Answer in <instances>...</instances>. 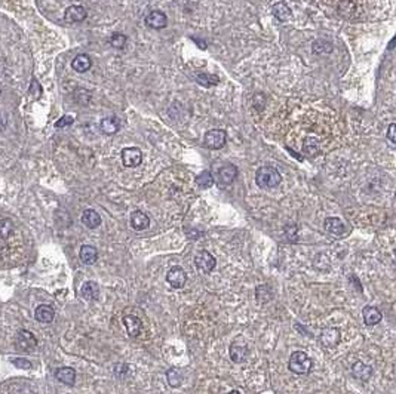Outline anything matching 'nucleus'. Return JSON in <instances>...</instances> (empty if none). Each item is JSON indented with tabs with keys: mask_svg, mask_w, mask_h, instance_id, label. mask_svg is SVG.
Here are the masks:
<instances>
[{
	"mask_svg": "<svg viewBox=\"0 0 396 394\" xmlns=\"http://www.w3.org/2000/svg\"><path fill=\"white\" fill-rule=\"evenodd\" d=\"M80 295L86 299V301H95L100 298V286L97 282H85L82 285V289H80Z\"/></svg>",
	"mask_w": 396,
	"mask_h": 394,
	"instance_id": "17",
	"label": "nucleus"
},
{
	"mask_svg": "<svg viewBox=\"0 0 396 394\" xmlns=\"http://www.w3.org/2000/svg\"><path fill=\"white\" fill-rule=\"evenodd\" d=\"M35 317L37 322L40 323H51L55 317V311L51 305L48 304H42L36 308V313H35Z\"/></svg>",
	"mask_w": 396,
	"mask_h": 394,
	"instance_id": "18",
	"label": "nucleus"
},
{
	"mask_svg": "<svg viewBox=\"0 0 396 394\" xmlns=\"http://www.w3.org/2000/svg\"><path fill=\"white\" fill-rule=\"evenodd\" d=\"M281 173L272 166H261L255 172V182L260 188H275L281 184Z\"/></svg>",
	"mask_w": 396,
	"mask_h": 394,
	"instance_id": "1",
	"label": "nucleus"
},
{
	"mask_svg": "<svg viewBox=\"0 0 396 394\" xmlns=\"http://www.w3.org/2000/svg\"><path fill=\"white\" fill-rule=\"evenodd\" d=\"M12 230H14V224L11 220H8V218L0 220V239H3V240L8 239L11 236Z\"/></svg>",
	"mask_w": 396,
	"mask_h": 394,
	"instance_id": "28",
	"label": "nucleus"
},
{
	"mask_svg": "<svg viewBox=\"0 0 396 394\" xmlns=\"http://www.w3.org/2000/svg\"><path fill=\"white\" fill-rule=\"evenodd\" d=\"M227 141V133L221 129H213L205 133V145L213 150L223 148Z\"/></svg>",
	"mask_w": 396,
	"mask_h": 394,
	"instance_id": "5",
	"label": "nucleus"
},
{
	"mask_svg": "<svg viewBox=\"0 0 396 394\" xmlns=\"http://www.w3.org/2000/svg\"><path fill=\"white\" fill-rule=\"evenodd\" d=\"M82 223H83L85 227L94 230V229H97V227L101 226V217H100V214L95 212L94 209H86V211H83V214H82Z\"/></svg>",
	"mask_w": 396,
	"mask_h": 394,
	"instance_id": "20",
	"label": "nucleus"
},
{
	"mask_svg": "<svg viewBox=\"0 0 396 394\" xmlns=\"http://www.w3.org/2000/svg\"><path fill=\"white\" fill-rule=\"evenodd\" d=\"M273 15L281 21V23H285L291 18V11L289 8L287 6V3L284 2H279L278 5L273 6Z\"/></svg>",
	"mask_w": 396,
	"mask_h": 394,
	"instance_id": "25",
	"label": "nucleus"
},
{
	"mask_svg": "<svg viewBox=\"0 0 396 394\" xmlns=\"http://www.w3.org/2000/svg\"><path fill=\"white\" fill-rule=\"evenodd\" d=\"M79 255H80L82 263H83V264H88V265L95 264L97 260H98V251H97L94 246H91V245H83V246L80 248Z\"/></svg>",
	"mask_w": 396,
	"mask_h": 394,
	"instance_id": "23",
	"label": "nucleus"
},
{
	"mask_svg": "<svg viewBox=\"0 0 396 394\" xmlns=\"http://www.w3.org/2000/svg\"><path fill=\"white\" fill-rule=\"evenodd\" d=\"M194 264L196 267L199 268L202 273H211L216 265H217V260L207 251H199L194 255Z\"/></svg>",
	"mask_w": 396,
	"mask_h": 394,
	"instance_id": "4",
	"label": "nucleus"
},
{
	"mask_svg": "<svg viewBox=\"0 0 396 394\" xmlns=\"http://www.w3.org/2000/svg\"><path fill=\"white\" fill-rule=\"evenodd\" d=\"M332 51V45L329 42H325V40H316L313 43V52L315 54H324V52H331Z\"/></svg>",
	"mask_w": 396,
	"mask_h": 394,
	"instance_id": "32",
	"label": "nucleus"
},
{
	"mask_svg": "<svg viewBox=\"0 0 396 394\" xmlns=\"http://www.w3.org/2000/svg\"><path fill=\"white\" fill-rule=\"evenodd\" d=\"M123 325H125V328H126L128 335L132 336V338H134V336H138L140 332H141V329H143V323H141V320H140L137 316H132V314H128V316L123 317Z\"/></svg>",
	"mask_w": 396,
	"mask_h": 394,
	"instance_id": "16",
	"label": "nucleus"
},
{
	"mask_svg": "<svg viewBox=\"0 0 396 394\" xmlns=\"http://www.w3.org/2000/svg\"><path fill=\"white\" fill-rule=\"evenodd\" d=\"M166 381L171 387H180L181 381H182V375L178 369L172 367L166 372Z\"/></svg>",
	"mask_w": 396,
	"mask_h": 394,
	"instance_id": "27",
	"label": "nucleus"
},
{
	"mask_svg": "<svg viewBox=\"0 0 396 394\" xmlns=\"http://www.w3.org/2000/svg\"><path fill=\"white\" fill-rule=\"evenodd\" d=\"M395 132H396V125L395 123H390L389 129H387V139L392 145H395L396 142V136H395Z\"/></svg>",
	"mask_w": 396,
	"mask_h": 394,
	"instance_id": "35",
	"label": "nucleus"
},
{
	"mask_svg": "<svg viewBox=\"0 0 396 394\" xmlns=\"http://www.w3.org/2000/svg\"><path fill=\"white\" fill-rule=\"evenodd\" d=\"M86 17H88V12L80 5H73V6L67 8L66 14H64V20L67 23H82Z\"/></svg>",
	"mask_w": 396,
	"mask_h": 394,
	"instance_id": "10",
	"label": "nucleus"
},
{
	"mask_svg": "<svg viewBox=\"0 0 396 394\" xmlns=\"http://www.w3.org/2000/svg\"><path fill=\"white\" fill-rule=\"evenodd\" d=\"M12 363L20 369H32V363L27 359H14Z\"/></svg>",
	"mask_w": 396,
	"mask_h": 394,
	"instance_id": "34",
	"label": "nucleus"
},
{
	"mask_svg": "<svg viewBox=\"0 0 396 394\" xmlns=\"http://www.w3.org/2000/svg\"><path fill=\"white\" fill-rule=\"evenodd\" d=\"M229 354H230L232 361H235V363H242V361L247 360V357H248V354H250V350H248L247 344H242V342H233V344L230 345Z\"/></svg>",
	"mask_w": 396,
	"mask_h": 394,
	"instance_id": "11",
	"label": "nucleus"
},
{
	"mask_svg": "<svg viewBox=\"0 0 396 394\" xmlns=\"http://www.w3.org/2000/svg\"><path fill=\"white\" fill-rule=\"evenodd\" d=\"M0 94H2V92H0Z\"/></svg>",
	"mask_w": 396,
	"mask_h": 394,
	"instance_id": "39",
	"label": "nucleus"
},
{
	"mask_svg": "<svg viewBox=\"0 0 396 394\" xmlns=\"http://www.w3.org/2000/svg\"><path fill=\"white\" fill-rule=\"evenodd\" d=\"M214 182H216V179H214L213 173L208 172V170H205V172H202V173H199L196 176V184L199 185L201 188H210V187L214 185Z\"/></svg>",
	"mask_w": 396,
	"mask_h": 394,
	"instance_id": "26",
	"label": "nucleus"
},
{
	"mask_svg": "<svg viewBox=\"0 0 396 394\" xmlns=\"http://www.w3.org/2000/svg\"><path fill=\"white\" fill-rule=\"evenodd\" d=\"M362 317H363V322L366 326H374V325L380 323L383 319L380 310L374 305H365L362 308Z\"/></svg>",
	"mask_w": 396,
	"mask_h": 394,
	"instance_id": "13",
	"label": "nucleus"
},
{
	"mask_svg": "<svg viewBox=\"0 0 396 394\" xmlns=\"http://www.w3.org/2000/svg\"><path fill=\"white\" fill-rule=\"evenodd\" d=\"M324 227L325 230L329 233V234H334V236H343L346 233V226L344 223L340 220V218H335V217H329L325 220L324 223Z\"/></svg>",
	"mask_w": 396,
	"mask_h": 394,
	"instance_id": "14",
	"label": "nucleus"
},
{
	"mask_svg": "<svg viewBox=\"0 0 396 394\" xmlns=\"http://www.w3.org/2000/svg\"><path fill=\"white\" fill-rule=\"evenodd\" d=\"M238 176V167L235 164H226L217 170V181L223 185L232 184Z\"/></svg>",
	"mask_w": 396,
	"mask_h": 394,
	"instance_id": "9",
	"label": "nucleus"
},
{
	"mask_svg": "<svg viewBox=\"0 0 396 394\" xmlns=\"http://www.w3.org/2000/svg\"><path fill=\"white\" fill-rule=\"evenodd\" d=\"M150 226V218L147 217V214L141 212V211H134L131 214V227L137 231H143L145 229H148Z\"/></svg>",
	"mask_w": 396,
	"mask_h": 394,
	"instance_id": "15",
	"label": "nucleus"
},
{
	"mask_svg": "<svg viewBox=\"0 0 396 394\" xmlns=\"http://www.w3.org/2000/svg\"><path fill=\"white\" fill-rule=\"evenodd\" d=\"M255 295H257L258 302H269L272 299V296H273L272 295V291L269 289V286H264V285H261V286L257 288Z\"/></svg>",
	"mask_w": 396,
	"mask_h": 394,
	"instance_id": "29",
	"label": "nucleus"
},
{
	"mask_svg": "<svg viewBox=\"0 0 396 394\" xmlns=\"http://www.w3.org/2000/svg\"><path fill=\"white\" fill-rule=\"evenodd\" d=\"M55 378L66 384V385H73L74 381H76V370L73 367H69V366H64V367H60L57 369L55 372Z\"/></svg>",
	"mask_w": 396,
	"mask_h": 394,
	"instance_id": "21",
	"label": "nucleus"
},
{
	"mask_svg": "<svg viewBox=\"0 0 396 394\" xmlns=\"http://www.w3.org/2000/svg\"><path fill=\"white\" fill-rule=\"evenodd\" d=\"M313 363L312 359L304 353V351H294L289 356V361H288V367L291 372L297 373V375H306L310 372Z\"/></svg>",
	"mask_w": 396,
	"mask_h": 394,
	"instance_id": "2",
	"label": "nucleus"
},
{
	"mask_svg": "<svg viewBox=\"0 0 396 394\" xmlns=\"http://www.w3.org/2000/svg\"><path fill=\"white\" fill-rule=\"evenodd\" d=\"M166 282L175 288V289H181L185 282H187V274L181 267H172L168 273H166Z\"/></svg>",
	"mask_w": 396,
	"mask_h": 394,
	"instance_id": "7",
	"label": "nucleus"
},
{
	"mask_svg": "<svg viewBox=\"0 0 396 394\" xmlns=\"http://www.w3.org/2000/svg\"><path fill=\"white\" fill-rule=\"evenodd\" d=\"M319 341L326 348H334L340 342V330L335 328H326L321 332Z\"/></svg>",
	"mask_w": 396,
	"mask_h": 394,
	"instance_id": "8",
	"label": "nucleus"
},
{
	"mask_svg": "<svg viewBox=\"0 0 396 394\" xmlns=\"http://www.w3.org/2000/svg\"><path fill=\"white\" fill-rule=\"evenodd\" d=\"M352 375L359 381H368L372 375V367L362 361H356L352 366Z\"/></svg>",
	"mask_w": 396,
	"mask_h": 394,
	"instance_id": "19",
	"label": "nucleus"
},
{
	"mask_svg": "<svg viewBox=\"0 0 396 394\" xmlns=\"http://www.w3.org/2000/svg\"><path fill=\"white\" fill-rule=\"evenodd\" d=\"M196 79L202 86H214L218 83V77H216L213 74H197Z\"/></svg>",
	"mask_w": 396,
	"mask_h": 394,
	"instance_id": "31",
	"label": "nucleus"
},
{
	"mask_svg": "<svg viewBox=\"0 0 396 394\" xmlns=\"http://www.w3.org/2000/svg\"><path fill=\"white\" fill-rule=\"evenodd\" d=\"M227 394H241V393H239L238 390H233V391H229Z\"/></svg>",
	"mask_w": 396,
	"mask_h": 394,
	"instance_id": "38",
	"label": "nucleus"
},
{
	"mask_svg": "<svg viewBox=\"0 0 396 394\" xmlns=\"http://www.w3.org/2000/svg\"><path fill=\"white\" fill-rule=\"evenodd\" d=\"M15 345H17V348L20 351L30 353V351H35V348L37 345V339H36V336L30 330L24 329V330H20L17 333V336H15Z\"/></svg>",
	"mask_w": 396,
	"mask_h": 394,
	"instance_id": "3",
	"label": "nucleus"
},
{
	"mask_svg": "<svg viewBox=\"0 0 396 394\" xmlns=\"http://www.w3.org/2000/svg\"><path fill=\"white\" fill-rule=\"evenodd\" d=\"M119 120L116 117H106L101 120V131L107 135H113L119 131Z\"/></svg>",
	"mask_w": 396,
	"mask_h": 394,
	"instance_id": "24",
	"label": "nucleus"
},
{
	"mask_svg": "<svg viewBox=\"0 0 396 394\" xmlns=\"http://www.w3.org/2000/svg\"><path fill=\"white\" fill-rule=\"evenodd\" d=\"M72 67H73V70L77 71V73H85V71H88V70L92 67V60H91L89 55H86V54H80V55H77V57L72 61Z\"/></svg>",
	"mask_w": 396,
	"mask_h": 394,
	"instance_id": "22",
	"label": "nucleus"
},
{
	"mask_svg": "<svg viewBox=\"0 0 396 394\" xmlns=\"http://www.w3.org/2000/svg\"><path fill=\"white\" fill-rule=\"evenodd\" d=\"M145 24L154 30H160L165 29L168 24V18L163 12L160 11H151L147 17H145Z\"/></svg>",
	"mask_w": 396,
	"mask_h": 394,
	"instance_id": "12",
	"label": "nucleus"
},
{
	"mask_svg": "<svg viewBox=\"0 0 396 394\" xmlns=\"http://www.w3.org/2000/svg\"><path fill=\"white\" fill-rule=\"evenodd\" d=\"M143 162V153L137 147H126L122 150V163L126 167H137Z\"/></svg>",
	"mask_w": 396,
	"mask_h": 394,
	"instance_id": "6",
	"label": "nucleus"
},
{
	"mask_svg": "<svg viewBox=\"0 0 396 394\" xmlns=\"http://www.w3.org/2000/svg\"><path fill=\"white\" fill-rule=\"evenodd\" d=\"M108 43L116 48V49H122L126 43V36L122 34V33H114L110 39H108Z\"/></svg>",
	"mask_w": 396,
	"mask_h": 394,
	"instance_id": "30",
	"label": "nucleus"
},
{
	"mask_svg": "<svg viewBox=\"0 0 396 394\" xmlns=\"http://www.w3.org/2000/svg\"><path fill=\"white\" fill-rule=\"evenodd\" d=\"M35 91H37V94L40 95L42 94V86H40V83L35 79L33 82H32V86H30V89H29V94H35Z\"/></svg>",
	"mask_w": 396,
	"mask_h": 394,
	"instance_id": "37",
	"label": "nucleus"
},
{
	"mask_svg": "<svg viewBox=\"0 0 396 394\" xmlns=\"http://www.w3.org/2000/svg\"><path fill=\"white\" fill-rule=\"evenodd\" d=\"M114 373H116L119 378L126 376V375H128V366H126V364H116V367H114Z\"/></svg>",
	"mask_w": 396,
	"mask_h": 394,
	"instance_id": "36",
	"label": "nucleus"
},
{
	"mask_svg": "<svg viewBox=\"0 0 396 394\" xmlns=\"http://www.w3.org/2000/svg\"><path fill=\"white\" fill-rule=\"evenodd\" d=\"M73 122H74V119H73L72 116H63L60 120L55 122V128H57V129H63V128H66V126L73 125Z\"/></svg>",
	"mask_w": 396,
	"mask_h": 394,
	"instance_id": "33",
	"label": "nucleus"
}]
</instances>
